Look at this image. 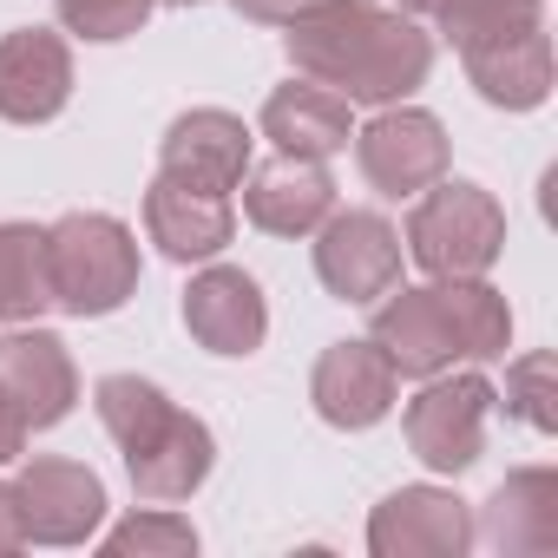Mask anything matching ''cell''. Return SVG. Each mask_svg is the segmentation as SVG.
<instances>
[{
	"instance_id": "obj_1",
	"label": "cell",
	"mask_w": 558,
	"mask_h": 558,
	"mask_svg": "<svg viewBox=\"0 0 558 558\" xmlns=\"http://www.w3.org/2000/svg\"><path fill=\"white\" fill-rule=\"evenodd\" d=\"M283 27L296 73L349 106H401L434 66V40L381 0H310Z\"/></svg>"
},
{
	"instance_id": "obj_2",
	"label": "cell",
	"mask_w": 558,
	"mask_h": 558,
	"mask_svg": "<svg viewBox=\"0 0 558 558\" xmlns=\"http://www.w3.org/2000/svg\"><path fill=\"white\" fill-rule=\"evenodd\" d=\"M93 408H99L106 434L125 447V473H132V493L145 506H178V499H191L210 480L217 440L165 388H151L138 375H106L93 388Z\"/></svg>"
},
{
	"instance_id": "obj_3",
	"label": "cell",
	"mask_w": 558,
	"mask_h": 558,
	"mask_svg": "<svg viewBox=\"0 0 558 558\" xmlns=\"http://www.w3.org/2000/svg\"><path fill=\"white\" fill-rule=\"evenodd\" d=\"M47 283L53 310L66 316H112L138 290V243L119 217L106 210H73L47 223Z\"/></svg>"
},
{
	"instance_id": "obj_4",
	"label": "cell",
	"mask_w": 558,
	"mask_h": 558,
	"mask_svg": "<svg viewBox=\"0 0 558 558\" xmlns=\"http://www.w3.org/2000/svg\"><path fill=\"white\" fill-rule=\"evenodd\" d=\"M506 250V210L480 184H427L408 217V256L427 276H486Z\"/></svg>"
},
{
	"instance_id": "obj_5",
	"label": "cell",
	"mask_w": 558,
	"mask_h": 558,
	"mask_svg": "<svg viewBox=\"0 0 558 558\" xmlns=\"http://www.w3.org/2000/svg\"><path fill=\"white\" fill-rule=\"evenodd\" d=\"M493 381L486 375H427V388L408 401V447L434 473H466L486 453V421H493Z\"/></svg>"
},
{
	"instance_id": "obj_6",
	"label": "cell",
	"mask_w": 558,
	"mask_h": 558,
	"mask_svg": "<svg viewBox=\"0 0 558 558\" xmlns=\"http://www.w3.org/2000/svg\"><path fill=\"white\" fill-rule=\"evenodd\" d=\"M355 165L381 197H421L434 178H447V132L421 106H381L355 132Z\"/></svg>"
},
{
	"instance_id": "obj_7",
	"label": "cell",
	"mask_w": 558,
	"mask_h": 558,
	"mask_svg": "<svg viewBox=\"0 0 558 558\" xmlns=\"http://www.w3.org/2000/svg\"><path fill=\"white\" fill-rule=\"evenodd\" d=\"M316 276L342 303H375L401 276V236L381 210H329L316 223Z\"/></svg>"
},
{
	"instance_id": "obj_8",
	"label": "cell",
	"mask_w": 558,
	"mask_h": 558,
	"mask_svg": "<svg viewBox=\"0 0 558 558\" xmlns=\"http://www.w3.org/2000/svg\"><path fill=\"white\" fill-rule=\"evenodd\" d=\"M375 558H460L473 551V512L447 486H401L368 519Z\"/></svg>"
},
{
	"instance_id": "obj_9",
	"label": "cell",
	"mask_w": 558,
	"mask_h": 558,
	"mask_svg": "<svg viewBox=\"0 0 558 558\" xmlns=\"http://www.w3.org/2000/svg\"><path fill=\"white\" fill-rule=\"evenodd\" d=\"M14 493L27 519V545H86L106 519V486L80 460H27Z\"/></svg>"
},
{
	"instance_id": "obj_10",
	"label": "cell",
	"mask_w": 558,
	"mask_h": 558,
	"mask_svg": "<svg viewBox=\"0 0 558 558\" xmlns=\"http://www.w3.org/2000/svg\"><path fill=\"white\" fill-rule=\"evenodd\" d=\"M368 342L395 362V375H414V381H427V375H440V368L466 362V355H460V336H453V316H447L440 283H427V290H401V296L388 290V303L375 310Z\"/></svg>"
},
{
	"instance_id": "obj_11",
	"label": "cell",
	"mask_w": 558,
	"mask_h": 558,
	"mask_svg": "<svg viewBox=\"0 0 558 558\" xmlns=\"http://www.w3.org/2000/svg\"><path fill=\"white\" fill-rule=\"evenodd\" d=\"M184 329H191L210 355H256L263 336H269V310H263L256 276H243V269H230V263L197 269L191 290H184Z\"/></svg>"
},
{
	"instance_id": "obj_12",
	"label": "cell",
	"mask_w": 558,
	"mask_h": 558,
	"mask_svg": "<svg viewBox=\"0 0 558 558\" xmlns=\"http://www.w3.org/2000/svg\"><path fill=\"white\" fill-rule=\"evenodd\" d=\"M0 395L21 408L27 427H60L80 401V375L60 336L47 329H14L0 336Z\"/></svg>"
},
{
	"instance_id": "obj_13",
	"label": "cell",
	"mask_w": 558,
	"mask_h": 558,
	"mask_svg": "<svg viewBox=\"0 0 558 558\" xmlns=\"http://www.w3.org/2000/svg\"><path fill=\"white\" fill-rule=\"evenodd\" d=\"M145 230L171 263H210L236 236V210H230V191H204L158 171L145 191Z\"/></svg>"
},
{
	"instance_id": "obj_14",
	"label": "cell",
	"mask_w": 558,
	"mask_h": 558,
	"mask_svg": "<svg viewBox=\"0 0 558 558\" xmlns=\"http://www.w3.org/2000/svg\"><path fill=\"white\" fill-rule=\"evenodd\" d=\"M395 388H401V375H395V362L375 342H336V349H323V362L310 375L316 414L329 427H349V434L375 427L395 408Z\"/></svg>"
},
{
	"instance_id": "obj_15",
	"label": "cell",
	"mask_w": 558,
	"mask_h": 558,
	"mask_svg": "<svg viewBox=\"0 0 558 558\" xmlns=\"http://www.w3.org/2000/svg\"><path fill=\"white\" fill-rule=\"evenodd\" d=\"M73 99V53L60 34L21 27L0 40V119L8 125H47Z\"/></svg>"
},
{
	"instance_id": "obj_16",
	"label": "cell",
	"mask_w": 558,
	"mask_h": 558,
	"mask_svg": "<svg viewBox=\"0 0 558 558\" xmlns=\"http://www.w3.org/2000/svg\"><path fill=\"white\" fill-rule=\"evenodd\" d=\"M329 210H336V184L316 158L276 151L269 165L243 171V217L269 236H310Z\"/></svg>"
},
{
	"instance_id": "obj_17",
	"label": "cell",
	"mask_w": 558,
	"mask_h": 558,
	"mask_svg": "<svg viewBox=\"0 0 558 558\" xmlns=\"http://www.w3.org/2000/svg\"><path fill=\"white\" fill-rule=\"evenodd\" d=\"M158 171L184 178V184H204V191H236L243 171H250V125L236 112L197 106V112L171 119V132L158 145Z\"/></svg>"
},
{
	"instance_id": "obj_18",
	"label": "cell",
	"mask_w": 558,
	"mask_h": 558,
	"mask_svg": "<svg viewBox=\"0 0 558 558\" xmlns=\"http://www.w3.org/2000/svg\"><path fill=\"white\" fill-rule=\"evenodd\" d=\"M263 138L276 145V151H290V158H336V151H349V138H355V125H349V99L342 93H329V86H276L269 99H263Z\"/></svg>"
},
{
	"instance_id": "obj_19",
	"label": "cell",
	"mask_w": 558,
	"mask_h": 558,
	"mask_svg": "<svg viewBox=\"0 0 558 558\" xmlns=\"http://www.w3.org/2000/svg\"><path fill=\"white\" fill-rule=\"evenodd\" d=\"M473 538H486L493 551H551V545H558V473H551V466L512 473V480L480 506Z\"/></svg>"
},
{
	"instance_id": "obj_20",
	"label": "cell",
	"mask_w": 558,
	"mask_h": 558,
	"mask_svg": "<svg viewBox=\"0 0 558 558\" xmlns=\"http://www.w3.org/2000/svg\"><path fill=\"white\" fill-rule=\"evenodd\" d=\"M460 60H466V80L480 86L486 106L532 112V106H545V93H551V40H545V27L512 34V40H493V47H473V53H460Z\"/></svg>"
},
{
	"instance_id": "obj_21",
	"label": "cell",
	"mask_w": 558,
	"mask_h": 558,
	"mask_svg": "<svg viewBox=\"0 0 558 558\" xmlns=\"http://www.w3.org/2000/svg\"><path fill=\"white\" fill-rule=\"evenodd\" d=\"M434 283H440V296H447L460 355H466V362H499V355L512 349V310H506V296L486 283V276H434Z\"/></svg>"
},
{
	"instance_id": "obj_22",
	"label": "cell",
	"mask_w": 558,
	"mask_h": 558,
	"mask_svg": "<svg viewBox=\"0 0 558 558\" xmlns=\"http://www.w3.org/2000/svg\"><path fill=\"white\" fill-rule=\"evenodd\" d=\"M40 310H53L47 230H34V223H0V323H34Z\"/></svg>"
},
{
	"instance_id": "obj_23",
	"label": "cell",
	"mask_w": 558,
	"mask_h": 558,
	"mask_svg": "<svg viewBox=\"0 0 558 558\" xmlns=\"http://www.w3.org/2000/svg\"><path fill=\"white\" fill-rule=\"evenodd\" d=\"M434 21H440V34L460 53H473V47H493V40L545 27V0H440Z\"/></svg>"
},
{
	"instance_id": "obj_24",
	"label": "cell",
	"mask_w": 558,
	"mask_h": 558,
	"mask_svg": "<svg viewBox=\"0 0 558 558\" xmlns=\"http://www.w3.org/2000/svg\"><path fill=\"white\" fill-rule=\"evenodd\" d=\"M197 551V532H191V519H178V512H132L125 525H112L106 532V558H191Z\"/></svg>"
},
{
	"instance_id": "obj_25",
	"label": "cell",
	"mask_w": 558,
	"mask_h": 558,
	"mask_svg": "<svg viewBox=\"0 0 558 558\" xmlns=\"http://www.w3.org/2000/svg\"><path fill=\"white\" fill-rule=\"evenodd\" d=\"M506 414H519L532 434L558 427V362L545 349H532L506 368Z\"/></svg>"
},
{
	"instance_id": "obj_26",
	"label": "cell",
	"mask_w": 558,
	"mask_h": 558,
	"mask_svg": "<svg viewBox=\"0 0 558 558\" xmlns=\"http://www.w3.org/2000/svg\"><path fill=\"white\" fill-rule=\"evenodd\" d=\"M53 8L80 40H125L151 21L158 0H53Z\"/></svg>"
},
{
	"instance_id": "obj_27",
	"label": "cell",
	"mask_w": 558,
	"mask_h": 558,
	"mask_svg": "<svg viewBox=\"0 0 558 558\" xmlns=\"http://www.w3.org/2000/svg\"><path fill=\"white\" fill-rule=\"evenodd\" d=\"M27 545V519H21V493L14 480H0V551H21Z\"/></svg>"
},
{
	"instance_id": "obj_28",
	"label": "cell",
	"mask_w": 558,
	"mask_h": 558,
	"mask_svg": "<svg viewBox=\"0 0 558 558\" xmlns=\"http://www.w3.org/2000/svg\"><path fill=\"white\" fill-rule=\"evenodd\" d=\"M27 434H34V427L21 421V408H14L8 395H0V466H8V460H21V453H27Z\"/></svg>"
},
{
	"instance_id": "obj_29",
	"label": "cell",
	"mask_w": 558,
	"mask_h": 558,
	"mask_svg": "<svg viewBox=\"0 0 558 558\" xmlns=\"http://www.w3.org/2000/svg\"><path fill=\"white\" fill-rule=\"evenodd\" d=\"M230 8L243 14V21H263V27H283L296 8H310V0H230Z\"/></svg>"
},
{
	"instance_id": "obj_30",
	"label": "cell",
	"mask_w": 558,
	"mask_h": 558,
	"mask_svg": "<svg viewBox=\"0 0 558 558\" xmlns=\"http://www.w3.org/2000/svg\"><path fill=\"white\" fill-rule=\"evenodd\" d=\"M395 8H401V14H434L440 0H395Z\"/></svg>"
},
{
	"instance_id": "obj_31",
	"label": "cell",
	"mask_w": 558,
	"mask_h": 558,
	"mask_svg": "<svg viewBox=\"0 0 558 558\" xmlns=\"http://www.w3.org/2000/svg\"><path fill=\"white\" fill-rule=\"evenodd\" d=\"M171 8H197V0H171Z\"/></svg>"
}]
</instances>
